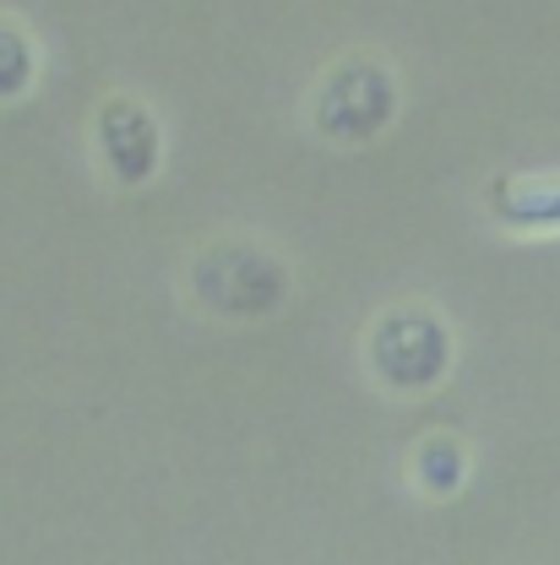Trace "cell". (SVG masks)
Segmentation results:
<instances>
[{
	"label": "cell",
	"instance_id": "cell-6",
	"mask_svg": "<svg viewBox=\"0 0 560 565\" xmlns=\"http://www.w3.org/2000/svg\"><path fill=\"white\" fill-rule=\"evenodd\" d=\"M409 479L430 500H452L463 490V479H468V446L452 429H430L414 446V457H409Z\"/></svg>",
	"mask_w": 560,
	"mask_h": 565
},
{
	"label": "cell",
	"instance_id": "cell-4",
	"mask_svg": "<svg viewBox=\"0 0 560 565\" xmlns=\"http://www.w3.org/2000/svg\"><path fill=\"white\" fill-rule=\"evenodd\" d=\"M93 152L120 191H141L163 169V126L137 93H109L93 109Z\"/></svg>",
	"mask_w": 560,
	"mask_h": 565
},
{
	"label": "cell",
	"instance_id": "cell-3",
	"mask_svg": "<svg viewBox=\"0 0 560 565\" xmlns=\"http://www.w3.org/2000/svg\"><path fill=\"white\" fill-rule=\"evenodd\" d=\"M364 364L387 392L424 397L452 375V321L424 299L392 305L364 332Z\"/></svg>",
	"mask_w": 560,
	"mask_h": 565
},
{
	"label": "cell",
	"instance_id": "cell-5",
	"mask_svg": "<svg viewBox=\"0 0 560 565\" xmlns=\"http://www.w3.org/2000/svg\"><path fill=\"white\" fill-rule=\"evenodd\" d=\"M485 212L506 234H560V174H495Z\"/></svg>",
	"mask_w": 560,
	"mask_h": 565
},
{
	"label": "cell",
	"instance_id": "cell-2",
	"mask_svg": "<svg viewBox=\"0 0 560 565\" xmlns=\"http://www.w3.org/2000/svg\"><path fill=\"white\" fill-rule=\"evenodd\" d=\"M398 109H403L398 71L370 50H353L344 61H332L305 98L310 131L332 147H364V141L387 137L398 126Z\"/></svg>",
	"mask_w": 560,
	"mask_h": 565
},
{
	"label": "cell",
	"instance_id": "cell-1",
	"mask_svg": "<svg viewBox=\"0 0 560 565\" xmlns=\"http://www.w3.org/2000/svg\"><path fill=\"white\" fill-rule=\"evenodd\" d=\"M288 288L294 278H288L283 256L251 234L208 239L186 267V294L197 299V310H208L212 321H234V327L278 316Z\"/></svg>",
	"mask_w": 560,
	"mask_h": 565
},
{
	"label": "cell",
	"instance_id": "cell-7",
	"mask_svg": "<svg viewBox=\"0 0 560 565\" xmlns=\"http://www.w3.org/2000/svg\"><path fill=\"white\" fill-rule=\"evenodd\" d=\"M33 82H39V44H33L22 17L0 11V104L28 98Z\"/></svg>",
	"mask_w": 560,
	"mask_h": 565
}]
</instances>
